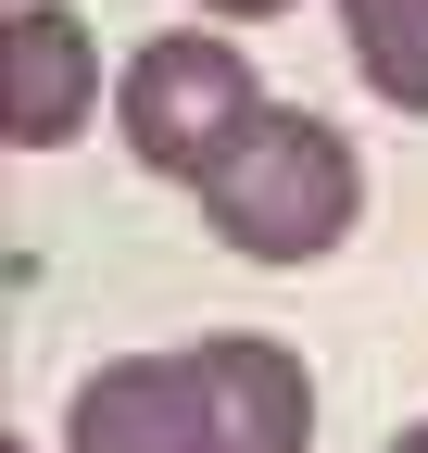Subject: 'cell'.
<instances>
[{
	"label": "cell",
	"instance_id": "4",
	"mask_svg": "<svg viewBox=\"0 0 428 453\" xmlns=\"http://www.w3.org/2000/svg\"><path fill=\"white\" fill-rule=\"evenodd\" d=\"M101 113V38L76 26V0H13L0 13V139L64 151Z\"/></svg>",
	"mask_w": 428,
	"mask_h": 453
},
{
	"label": "cell",
	"instance_id": "6",
	"mask_svg": "<svg viewBox=\"0 0 428 453\" xmlns=\"http://www.w3.org/2000/svg\"><path fill=\"white\" fill-rule=\"evenodd\" d=\"M214 26H278V13H302V0H202Z\"/></svg>",
	"mask_w": 428,
	"mask_h": 453
},
{
	"label": "cell",
	"instance_id": "1",
	"mask_svg": "<svg viewBox=\"0 0 428 453\" xmlns=\"http://www.w3.org/2000/svg\"><path fill=\"white\" fill-rule=\"evenodd\" d=\"M50 453H315V365L264 327L114 353L64 390Z\"/></svg>",
	"mask_w": 428,
	"mask_h": 453
},
{
	"label": "cell",
	"instance_id": "2",
	"mask_svg": "<svg viewBox=\"0 0 428 453\" xmlns=\"http://www.w3.org/2000/svg\"><path fill=\"white\" fill-rule=\"evenodd\" d=\"M189 202H202V226L240 265H328L353 226H365V151L328 127V113L264 101L252 127L189 177Z\"/></svg>",
	"mask_w": 428,
	"mask_h": 453
},
{
	"label": "cell",
	"instance_id": "5",
	"mask_svg": "<svg viewBox=\"0 0 428 453\" xmlns=\"http://www.w3.org/2000/svg\"><path fill=\"white\" fill-rule=\"evenodd\" d=\"M340 50L391 113H428V0H340Z\"/></svg>",
	"mask_w": 428,
	"mask_h": 453
},
{
	"label": "cell",
	"instance_id": "7",
	"mask_svg": "<svg viewBox=\"0 0 428 453\" xmlns=\"http://www.w3.org/2000/svg\"><path fill=\"white\" fill-rule=\"evenodd\" d=\"M378 453H428V416H416V428H391V441H378Z\"/></svg>",
	"mask_w": 428,
	"mask_h": 453
},
{
	"label": "cell",
	"instance_id": "3",
	"mask_svg": "<svg viewBox=\"0 0 428 453\" xmlns=\"http://www.w3.org/2000/svg\"><path fill=\"white\" fill-rule=\"evenodd\" d=\"M252 113H264V76H252V50L214 26V13L139 38L126 76H114V139H126V164H151V177H177V189L252 127Z\"/></svg>",
	"mask_w": 428,
	"mask_h": 453
}]
</instances>
